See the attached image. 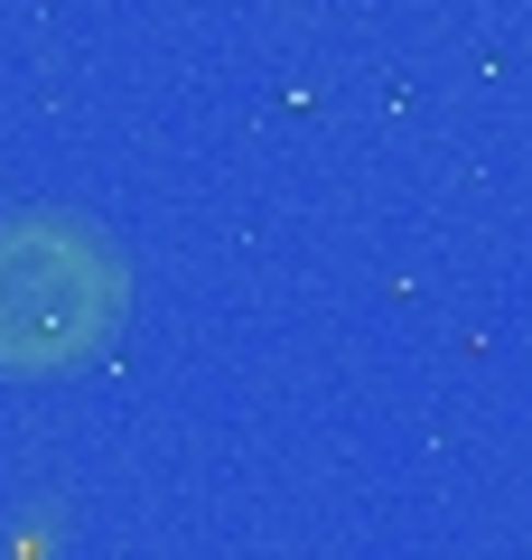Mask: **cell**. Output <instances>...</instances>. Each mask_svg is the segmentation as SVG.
Listing matches in <instances>:
<instances>
[{"instance_id": "cell-1", "label": "cell", "mask_w": 532, "mask_h": 560, "mask_svg": "<svg viewBox=\"0 0 532 560\" xmlns=\"http://www.w3.org/2000/svg\"><path fill=\"white\" fill-rule=\"evenodd\" d=\"M131 271L113 234L66 206L0 215V374H76L113 346Z\"/></svg>"}]
</instances>
